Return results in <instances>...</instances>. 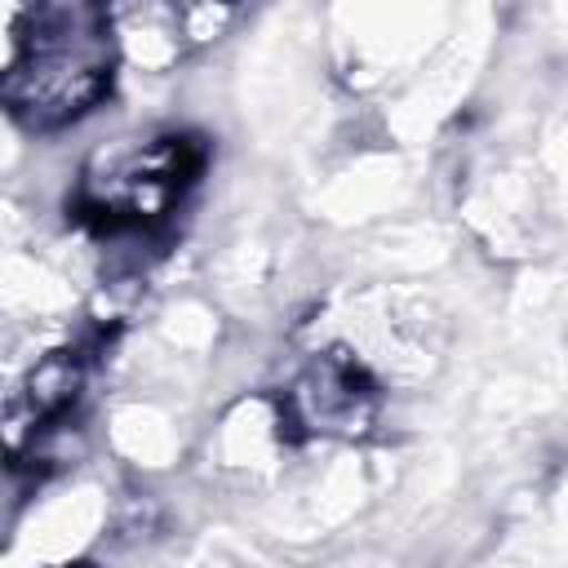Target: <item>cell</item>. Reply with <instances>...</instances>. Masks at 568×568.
<instances>
[{
    "label": "cell",
    "mask_w": 568,
    "mask_h": 568,
    "mask_svg": "<svg viewBox=\"0 0 568 568\" xmlns=\"http://www.w3.org/2000/svg\"><path fill=\"white\" fill-rule=\"evenodd\" d=\"M200 164H204V146L195 138H155L138 151L115 155L106 173H89L75 213L106 235L146 231L195 182Z\"/></svg>",
    "instance_id": "7a4b0ae2"
},
{
    "label": "cell",
    "mask_w": 568,
    "mask_h": 568,
    "mask_svg": "<svg viewBox=\"0 0 568 568\" xmlns=\"http://www.w3.org/2000/svg\"><path fill=\"white\" fill-rule=\"evenodd\" d=\"M4 102L31 129L80 120L111 93V22L89 4L9 9Z\"/></svg>",
    "instance_id": "6da1fadb"
},
{
    "label": "cell",
    "mask_w": 568,
    "mask_h": 568,
    "mask_svg": "<svg viewBox=\"0 0 568 568\" xmlns=\"http://www.w3.org/2000/svg\"><path fill=\"white\" fill-rule=\"evenodd\" d=\"M75 568H89V564H75Z\"/></svg>",
    "instance_id": "277c9868"
},
{
    "label": "cell",
    "mask_w": 568,
    "mask_h": 568,
    "mask_svg": "<svg viewBox=\"0 0 568 568\" xmlns=\"http://www.w3.org/2000/svg\"><path fill=\"white\" fill-rule=\"evenodd\" d=\"M75 386H80V359L71 351H53L49 359H40L27 377V386L9 399V426L18 435L22 422H49L58 417L71 399H75Z\"/></svg>",
    "instance_id": "3957f363"
}]
</instances>
